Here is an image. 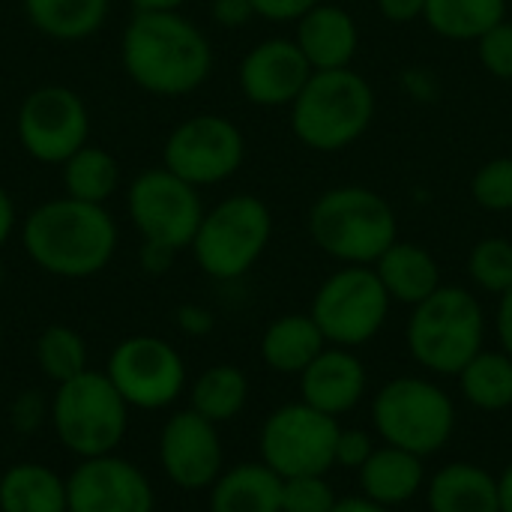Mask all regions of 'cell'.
Returning a JSON list of instances; mask_svg holds the SVG:
<instances>
[{"label": "cell", "instance_id": "83f0119b", "mask_svg": "<svg viewBox=\"0 0 512 512\" xmlns=\"http://www.w3.org/2000/svg\"><path fill=\"white\" fill-rule=\"evenodd\" d=\"M60 177L69 198L87 204H105L120 186V162L108 150L96 144H84L60 165Z\"/></svg>", "mask_w": 512, "mask_h": 512}, {"label": "cell", "instance_id": "ac0fdd59", "mask_svg": "<svg viewBox=\"0 0 512 512\" xmlns=\"http://www.w3.org/2000/svg\"><path fill=\"white\" fill-rule=\"evenodd\" d=\"M300 393L306 405L342 417L366 396V366L351 348H324L300 375Z\"/></svg>", "mask_w": 512, "mask_h": 512}, {"label": "cell", "instance_id": "1f68e13d", "mask_svg": "<svg viewBox=\"0 0 512 512\" xmlns=\"http://www.w3.org/2000/svg\"><path fill=\"white\" fill-rule=\"evenodd\" d=\"M468 276L486 294H504L512 288V243L507 237H486L468 255Z\"/></svg>", "mask_w": 512, "mask_h": 512}, {"label": "cell", "instance_id": "d6a6232c", "mask_svg": "<svg viewBox=\"0 0 512 512\" xmlns=\"http://www.w3.org/2000/svg\"><path fill=\"white\" fill-rule=\"evenodd\" d=\"M471 195L483 210H492V213L512 210V156H498V159L483 162L471 180Z\"/></svg>", "mask_w": 512, "mask_h": 512}, {"label": "cell", "instance_id": "ee69618b", "mask_svg": "<svg viewBox=\"0 0 512 512\" xmlns=\"http://www.w3.org/2000/svg\"><path fill=\"white\" fill-rule=\"evenodd\" d=\"M15 225H18V213H15V201L12 195L0 186V249L12 240L15 234Z\"/></svg>", "mask_w": 512, "mask_h": 512}, {"label": "cell", "instance_id": "4fadbf2b", "mask_svg": "<svg viewBox=\"0 0 512 512\" xmlns=\"http://www.w3.org/2000/svg\"><path fill=\"white\" fill-rule=\"evenodd\" d=\"M15 132L30 159L63 165L72 153L90 144L87 102L63 84H42L21 99Z\"/></svg>", "mask_w": 512, "mask_h": 512}, {"label": "cell", "instance_id": "7dc6e473", "mask_svg": "<svg viewBox=\"0 0 512 512\" xmlns=\"http://www.w3.org/2000/svg\"><path fill=\"white\" fill-rule=\"evenodd\" d=\"M498 498H501V512H512V462L498 477Z\"/></svg>", "mask_w": 512, "mask_h": 512}, {"label": "cell", "instance_id": "2e32d148", "mask_svg": "<svg viewBox=\"0 0 512 512\" xmlns=\"http://www.w3.org/2000/svg\"><path fill=\"white\" fill-rule=\"evenodd\" d=\"M312 72V63L294 39L270 36L243 54L237 84L243 99L258 108H291Z\"/></svg>", "mask_w": 512, "mask_h": 512}, {"label": "cell", "instance_id": "f1b7e54d", "mask_svg": "<svg viewBox=\"0 0 512 512\" xmlns=\"http://www.w3.org/2000/svg\"><path fill=\"white\" fill-rule=\"evenodd\" d=\"M459 384L465 399L480 411L512 408V357L504 351H480L462 372Z\"/></svg>", "mask_w": 512, "mask_h": 512}, {"label": "cell", "instance_id": "7a4b0ae2", "mask_svg": "<svg viewBox=\"0 0 512 512\" xmlns=\"http://www.w3.org/2000/svg\"><path fill=\"white\" fill-rule=\"evenodd\" d=\"M117 222L105 204L78 198H51L36 204L21 222L27 258L57 279H90L102 273L117 252Z\"/></svg>", "mask_w": 512, "mask_h": 512}, {"label": "cell", "instance_id": "f6af8a7d", "mask_svg": "<svg viewBox=\"0 0 512 512\" xmlns=\"http://www.w3.org/2000/svg\"><path fill=\"white\" fill-rule=\"evenodd\" d=\"M189 0H129L135 12H180Z\"/></svg>", "mask_w": 512, "mask_h": 512}, {"label": "cell", "instance_id": "484cf974", "mask_svg": "<svg viewBox=\"0 0 512 512\" xmlns=\"http://www.w3.org/2000/svg\"><path fill=\"white\" fill-rule=\"evenodd\" d=\"M0 512H69L66 480L39 462L12 465L0 477Z\"/></svg>", "mask_w": 512, "mask_h": 512}, {"label": "cell", "instance_id": "60d3db41", "mask_svg": "<svg viewBox=\"0 0 512 512\" xmlns=\"http://www.w3.org/2000/svg\"><path fill=\"white\" fill-rule=\"evenodd\" d=\"M174 258H177V249H171V246H165V243H156V240H144L141 249H138V264H141V270L150 273V276L168 273L171 264H174Z\"/></svg>", "mask_w": 512, "mask_h": 512}, {"label": "cell", "instance_id": "d590c367", "mask_svg": "<svg viewBox=\"0 0 512 512\" xmlns=\"http://www.w3.org/2000/svg\"><path fill=\"white\" fill-rule=\"evenodd\" d=\"M375 453V444L366 432L360 429H342L339 432V441H336V465L342 468H351V471H360L369 456Z\"/></svg>", "mask_w": 512, "mask_h": 512}, {"label": "cell", "instance_id": "74e56055", "mask_svg": "<svg viewBox=\"0 0 512 512\" xmlns=\"http://www.w3.org/2000/svg\"><path fill=\"white\" fill-rule=\"evenodd\" d=\"M210 18L225 30H240L255 18L252 0H210Z\"/></svg>", "mask_w": 512, "mask_h": 512}, {"label": "cell", "instance_id": "e0dca14e", "mask_svg": "<svg viewBox=\"0 0 512 512\" xmlns=\"http://www.w3.org/2000/svg\"><path fill=\"white\" fill-rule=\"evenodd\" d=\"M159 462L168 480L186 492L210 489L222 474V441L216 423L198 411H177L159 435Z\"/></svg>", "mask_w": 512, "mask_h": 512}, {"label": "cell", "instance_id": "bcb514c9", "mask_svg": "<svg viewBox=\"0 0 512 512\" xmlns=\"http://www.w3.org/2000/svg\"><path fill=\"white\" fill-rule=\"evenodd\" d=\"M330 512H390L387 507H381V504H375V501H369V498H345V501H339L336 507Z\"/></svg>", "mask_w": 512, "mask_h": 512}, {"label": "cell", "instance_id": "d6986e66", "mask_svg": "<svg viewBox=\"0 0 512 512\" xmlns=\"http://www.w3.org/2000/svg\"><path fill=\"white\" fill-rule=\"evenodd\" d=\"M294 42L300 45L315 72L348 69L360 48V27L345 6L321 0L297 21Z\"/></svg>", "mask_w": 512, "mask_h": 512}, {"label": "cell", "instance_id": "4316f807", "mask_svg": "<svg viewBox=\"0 0 512 512\" xmlns=\"http://www.w3.org/2000/svg\"><path fill=\"white\" fill-rule=\"evenodd\" d=\"M426 24L453 42H477L507 21V0H426Z\"/></svg>", "mask_w": 512, "mask_h": 512}, {"label": "cell", "instance_id": "4dcf8cb0", "mask_svg": "<svg viewBox=\"0 0 512 512\" xmlns=\"http://www.w3.org/2000/svg\"><path fill=\"white\" fill-rule=\"evenodd\" d=\"M36 363L48 381L66 384L87 372V345L81 333L66 324H51L36 339Z\"/></svg>", "mask_w": 512, "mask_h": 512}, {"label": "cell", "instance_id": "8fae6325", "mask_svg": "<svg viewBox=\"0 0 512 512\" xmlns=\"http://www.w3.org/2000/svg\"><path fill=\"white\" fill-rule=\"evenodd\" d=\"M246 162L243 129L225 114H192L162 144V165L195 189L231 180Z\"/></svg>", "mask_w": 512, "mask_h": 512}, {"label": "cell", "instance_id": "8d00e7d4", "mask_svg": "<svg viewBox=\"0 0 512 512\" xmlns=\"http://www.w3.org/2000/svg\"><path fill=\"white\" fill-rule=\"evenodd\" d=\"M321 0H252V9L258 18L267 21H300L312 6H318Z\"/></svg>", "mask_w": 512, "mask_h": 512}, {"label": "cell", "instance_id": "ab89813d", "mask_svg": "<svg viewBox=\"0 0 512 512\" xmlns=\"http://www.w3.org/2000/svg\"><path fill=\"white\" fill-rule=\"evenodd\" d=\"M42 414H45V408H42V399H39V393L36 390H30V393H21L15 402H12V426H15V432H33L39 423H42Z\"/></svg>", "mask_w": 512, "mask_h": 512}, {"label": "cell", "instance_id": "7402d4cb", "mask_svg": "<svg viewBox=\"0 0 512 512\" xmlns=\"http://www.w3.org/2000/svg\"><path fill=\"white\" fill-rule=\"evenodd\" d=\"M429 512H501L498 477L474 462H450L429 483Z\"/></svg>", "mask_w": 512, "mask_h": 512}, {"label": "cell", "instance_id": "30bf717a", "mask_svg": "<svg viewBox=\"0 0 512 512\" xmlns=\"http://www.w3.org/2000/svg\"><path fill=\"white\" fill-rule=\"evenodd\" d=\"M339 420L306 405H282L261 426V462L282 480L291 477H327L336 468Z\"/></svg>", "mask_w": 512, "mask_h": 512}, {"label": "cell", "instance_id": "6da1fadb", "mask_svg": "<svg viewBox=\"0 0 512 512\" xmlns=\"http://www.w3.org/2000/svg\"><path fill=\"white\" fill-rule=\"evenodd\" d=\"M123 72L150 96H189L213 72L207 33L183 12H135L120 42Z\"/></svg>", "mask_w": 512, "mask_h": 512}, {"label": "cell", "instance_id": "5b68a950", "mask_svg": "<svg viewBox=\"0 0 512 512\" xmlns=\"http://www.w3.org/2000/svg\"><path fill=\"white\" fill-rule=\"evenodd\" d=\"M405 339L411 357L423 369L438 375H459L483 351V306L471 291L459 285H441L432 297L414 306Z\"/></svg>", "mask_w": 512, "mask_h": 512}, {"label": "cell", "instance_id": "8992f818", "mask_svg": "<svg viewBox=\"0 0 512 512\" xmlns=\"http://www.w3.org/2000/svg\"><path fill=\"white\" fill-rule=\"evenodd\" d=\"M273 240V213L255 195H228L198 225L192 240L195 264L216 282H234L246 276Z\"/></svg>", "mask_w": 512, "mask_h": 512}, {"label": "cell", "instance_id": "3957f363", "mask_svg": "<svg viewBox=\"0 0 512 512\" xmlns=\"http://www.w3.org/2000/svg\"><path fill=\"white\" fill-rule=\"evenodd\" d=\"M309 237L333 261L372 267L399 240V219L381 192L348 183L315 198L309 207Z\"/></svg>", "mask_w": 512, "mask_h": 512}, {"label": "cell", "instance_id": "5bb4252c", "mask_svg": "<svg viewBox=\"0 0 512 512\" xmlns=\"http://www.w3.org/2000/svg\"><path fill=\"white\" fill-rule=\"evenodd\" d=\"M108 381L126 399L129 408L159 411L180 399L186 387V363L177 348L159 336L123 339L105 366Z\"/></svg>", "mask_w": 512, "mask_h": 512}, {"label": "cell", "instance_id": "ba28073f", "mask_svg": "<svg viewBox=\"0 0 512 512\" xmlns=\"http://www.w3.org/2000/svg\"><path fill=\"white\" fill-rule=\"evenodd\" d=\"M372 420L384 444L426 459L450 444L456 429V405L438 384L405 375L378 390Z\"/></svg>", "mask_w": 512, "mask_h": 512}, {"label": "cell", "instance_id": "277c9868", "mask_svg": "<svg viewBox=\"0 0 512 512\" xmlns=\"http://www.w3.org/2000/svg\"><path fill=\"white\" fill-rule=\"evenodd\" d=\"M375 108V87L351 66L312 72L291 105V129L303 147L315 153H339L369 132Z\"/></svg>", "mask_w": 512, "mask_h": 512}, {"label": "cell", "instance_id": "f35d334b", "mask_svg": "<svg viewBox=\"0 0 512 512\" xmlns=\"http://www.w3.org/2000/svg\"><path fill=\"white\" fill-rule=\"evenodd\" d=\"M174 318H177V327L192 339H201V336L213 333V327H216L213 312L207 306H198V303H183Z\"/></svg>", "mask_w": 512, "mask_h": 512}, {"label": "cell", "instance_id": "52a82bcc", "mask_svg": "<svg viewBox=\"0 0 512 512\" xmlns=\"http://www.w3.org/2000/svg\"><path fill=\"white\" fill-rule=\"evenodd\" d=\"M51 426L57 441L78 459L108 456L120 447L129 426V405L105 372H81L57 384L51 399Z\"/></svg>", "mask_w": 512, "mask_h": 512}, {"label": "cell", "instance_id": "ffe728a7", "mask_svg": "<svg viewBox=\"0 0 512 512\" xmlns=\"http://www.w3.org/2000/svg\"><path fill=\"white\" fill-rule=\"evenodd\" d=\"M375 273H378L381 285L387 288L390 300L405 303L411 309L441 288V267H438L435 255L429 249H423L417 243H405V240H396L375 261Z\"/></svg>", "mask_w": 512, "mask_h": 512}, {"label": "cell", "instance_id": "b9f144b4", "mask_svg": "<svg viewBox=\"0 0 512 512\" xmlns=\"http://www.w3.org/2000/svg\"><path fill=\"white\" fill-rule=\"evenodd\" d=\"M378 12L393 24H408L426 15V0H375Z\"/></svg>", "mask_w": 512, "mask_h": 512}, {"label": "cell", "instance_id": "7bdbcfd3", "mask_svg": "<svg viewBox=\"0 0 512 512\" xmlns=\"http://www.w3.org/2000/svg\"><path fill=\"white\" fill-rule=\"evenodd\" d=\"M495 327H498V339H501V351L512 357V288L501 294L498 300V315H495Z\"/></svg>", "mask_w": 512, "mask_h": 512}, {"label": "cell", "instance_id": "7c38bea8", "mask_svg": "<svg viewBox=\"0 0 512 512\" xmlns=\"http://www.w3.org/2000/svg\"><path fill=\"white\" fill-rule=\"evenodd\" d=\"M204 210L201 192L165 165L141 171L126 189V213L135 231L177 252L192 246Z\"/></svg>", "mask_w": 512, "mask_h": 512}, {"label": "cell", "instance_id": "836d02e7", "mask_svg": "<svg viewBox=\"0 0 512 512\" xmlns=\"http://www.w3.org/2000/svg\"><path fill=\"white\" fill-rule=\"evenodd\" d=\"M336 504L327 477H291L282 483V512H330Z\"/></svg>", "mask_w": 512, "mask_h": 512}, {"label": "cell", "instance_id": "d4e9b609", "mask_svg": "<svg viewBox=\"0 0 512 512\" xmlns=\"http://www.w3.org/2000/svg\"><path fill=\"white\" fill-rule=\"evenodd\" d=\"M33 30L54 42H81L102 30L111 0H21Z\"/></svg>", "mask_w": 512, "mask_h": 512}, {"label": "cell", "instance_id": "603a6c76", "mask_svg": "<svg viewBox=\"0 0 512 512\" xmlns=\"http://www.w3.org/2000/svg\"><path fill=\"white\" fill-rule=\"evenodd\" d=\"M357 474H360L363 498L390 510V507H402L411 498H417V492L423 486V459L387 444V447L375 450Z\"/></svg>", "mask_w": 512, "mask_h": 512}, {"label": "cell", "instance_id": "9c48e42d", "mask_svg": "<svg viewBox=\"0 0 512 512\" xmlns=\"http://www.w3.org/2000/svg\"><path fill=\"white\" fill-rule=\"evenodd\" d=\"M390 294L375 267L345 264L321 282L309 315L321 327L327 345L357 348L372 342L390 315Z\"/></svg>", "mask_w": 512, "mask_h": 512}, {"label": "cell", "instance_id": "681fc988", "mask_svg": "<svg viewBox=\"0 0 512 512\" xmlns=\"http://www.w3.org/2000/svg\"><path fill=\"white\" fill-rule=\"evenodd\" d=\"M0 345H3V327H0Z\"/></svg>", "mask_w": 512, "mask_h": 512}, {"label": "cell", "instance_id": "44dd1931", "mask_svg": "<svg viewBox=\"0 0 512 512\" xmlns=\"http://www.w3.org/2000/svg\"><path fill=\"white\" fill-rule=\"evenodd\" d=\"M282 477L264 462H243L210 486V512H282Z\"/></svg>", "mask_w": 512, "mask_h": 512}, {"label": "cell", "instance_id": "e575fe53", "mask_svg": "<svg viewBox=\"0 0 512 512\" xmlns=\"http://www.w3.org/2000/svg\"><path fill=\"white\" fill-rule=\"evenodd\" d=\"M477 57L483 69L498 78V81H512V21H501L492 27L486 36L477 39Z\"/></svg>", "mask_w": 512, "mask_h": 512}, {"label": "cell", "instance_id": "c3c4849f", "mask_svg": "<svg viewBox=\"0 0 512 512\" xmlns=\"http://www.w3.org/2000/svg\"><path fill=\"white\" fill-rule=\"evenodd\" d=\"M0 288H3V267H0Z\"/></svg>", "mask_w": 512, "mask_h": 512}, {"label": "cell", "instance_id": "cb8c5ba5", "mask_svg": "<svg viewBox=\"0 0 512 512\" xmlns=\"http://www.w3.org/2000/svg\"><path fill=\"white\" fill-rule=\"evenodd\" d=\"M327 348V339L312 315H282L261 336V360L279 375H303Z\"/></svg>", "mask_w": 512, "mask_h": 512}, {"label": "cell", "instance_id": "f546056e", "mask_svg": "<svg viewBox=\"0 0 512 512\" xmlns=\"http://www.w3.org/2000/svg\"><path fill=\"white\" fill-rule=\"evenodd\" d=\"M249 399V381L243 369L219 363L201 372V378L192 387V411H198L210 423H228L234 420Z\"/></svg>", "mask_w": 512, "mask_h": 512}, {"label": "cell", "instance_id": "9a60e30c", "mask_svg": "<svg viewBox=\"0 0 512 512\" xmlns=\"http://www.w3.org/2000/svg\"><path fill=\"white\" fill-rule=\"evenodd\" d=\"M69 512H153L150 480L129 459L114 453L81 459L66 480Z\"/></svg>", "mask_w": 512, "mask_h": 512}]
</instances>
